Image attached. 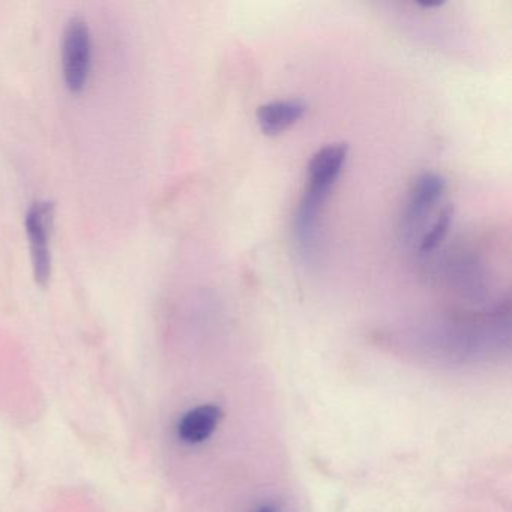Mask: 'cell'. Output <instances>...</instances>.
I'll return each mask as SVG.
<instances>
[{"mask_svg": "<svg viewBox=\"0 0 512 512\" xmlns=\"http://www.w3.org/2000/svg\"><path fill=\"white\" fill-rule=\"evenodd\" d=\"M92 65V37L88 23L82 17H71L62 37V70L71 91L85 88Z\"/></svg>", "mask_w": 512, "mask_h": 512, "instance_id": "6da1fadb", "label": "cell"}, {"mask_svg": "<svg viewBox=\"0 0 512 512\" xmlns=\"http://www.w3.org/2000/svg\"><path fill=\"white\" fill-rule=\"evenodd\" d=\"M53 221H55V203L50 200H35L26 212L25 223L29 242H31L34 277L41 286H46L52 275L50 235H52Z\"/></svg>", "mask_w": 512, "mask_h": 512, "instance_id": "7a4b0ae2", "label": "cell"}, {"mask_svg": "<svg viewBox=\"0 0 512 512\" xmlns=\"http://www.w3.org/2000/svg\"><path fill=\"white\" fill-rule=\"evenodd\" d=\"M445 179L436 173H424L416 179L410 190L409 202L403 215L404 232L413 233L416 226L422 223L427 212L439 202L445 191Z\"/></svg>", "mask_w": 512, "mask_h": 512, "instance_id": "3957f363", "label": "cell"}, {"mask_svg": "<svg viewBox=\"0 0 512 512\" xmlns=\"http://www.w3.org/2000/svg\"><path fill=\"white\" fill-rule=\"evenodd\" d=\"M329 188L314 187L308 185L304 199L299 205L298 214L295 217V239L302 253L311 254L316 245L317 226H319L320 211L323 203L329 196Z\"/></svg>", "mask_w": 512, "mask_h": 512, "instance_id": "277c9868", "label": "cell"}, {"mask_svg": "<svg viewBox=\"0 0 512 512\" xmlns=\"http://www.w3.org/2000/svg\"><path fill=\"white\" fill-rule=\"evenodd\" d=\"M223 419V410L217 404H202L181 416L176 433L187 445H200L217 431Z\"/></svg>", "mask_w": 512, "mask_h": 512, "instance_id": "5b68a950", "label": "cell"}, {"mask_svg": "<svg viewBox=\"0 0 512 512\" xmlns=\"http://www.w3.org/2000/svg\"><path fill=\"white\" fill-rule=\"evenodd\" d=\"M307 109V103L299 98L272 101L257 109V124L266 136H278L301 121Z\"/></svg>", "mask_w": 512, "mask_h": 512, "instance_id": "8992f818", "label": "cell"}, {"mask_svg": "<svg viewBox=\"0 0 512 512\" xmlns=\"http://www.w3.org/2000/svg\"><path fill=\"white\" fill-rule=\"evenodd\" d=\"M347 152L346 143H335L317 151L308 164V185L332 188L346 163Z\"/></svg>", "mask_w": 512, "mask_h": 512, "instance_id": "52a82bcc", "label": "cell"}, {"mask_svg": "<svg viewBox=\"0 0 512 512\" xmlns=\"http://www.w3.org/2000/svg\"><path fill=\"white\" fill-rule=\"evenodd\" d=\"M452 215H454V208L451 205L446 206V208L440 211L439 217L434 221L430 232L425 233L424 238H422L421 245H419L421 253H430V251L436 250L439 247L440 242L443 241L446 233H448L449 226H451Z\"/></svg>", "mask_w": 512, "mask_h": 512, "instance_id": "ba28073f", "label": "cell"}, {"mask_svg": "<svg viewBox=\"0 0 512 512\" xmlns=\"http://www.w3.org/2000/svg\"><path fill=\"white\" fill-rule=\"evenodd\" d=\"M253 512H281V509L275 503H262Z\"/></svg>", "mask_w": 512, "mask_h": 512, "instance_id": "9c48e42d", "label": "cell"}]
</instances>
